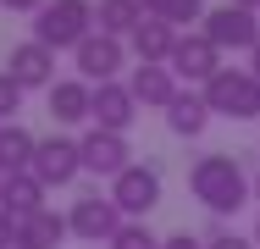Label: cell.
Listing matches in <instances>:
<instances>
[{
    "instance_id": "1",
    "label": "cell",
    "mask_w": 260,
    "mask_h": 249,
    "mask_svg": "<svg viewBox=\"0 0 260 249\" xmlns=\"http://www.w3.org/2000/svg\"><path fill=\"white\" fill-rule=\"evenodd\" d=\"M188 189H194V199L205 205L210 216H238V210L255 199V177H244L238 155L210 149V155H200V161L188 166Z\"/></svg>"
},
{
    "instance_id": "2",
    "label": "cell",
    "mask_w": 260,
    "mask_h": 249,
    "mask_svg": "<svg viewBox=\"0 0 260 249\" xmlns=\"http://www.w3.org/2000/svg\"><path fill=\"white\" fill-rule=\"evenodd\" d=\"M94 34V0H45L34 17V39L45 50H78Z\"/></svg>"
},
{
    "instance_id": "3",
    "label": "cell",
    "mask_w": 260,
    "mask_h": 249,
    "mask_svg": "<svg viewBox=\"0 0 260 249\" xmlns=\"http://www.w3.org/2000/svg\"><path fill=\"white\" fill-rule=\"evenodd\" d=\"M200 95H205L210 116H227V122H255L260 116V78L249 67H221Z\"/></svg>"
},
{
    "instance_id": "4",
    "label": "cell",
    "mask_w": 260,
    "mask_h": 249,
    "mask_svg": "<svg viewBox=\"0 0 260 249\" xmlns=\"http://www.w3.org/2000/svg\"><path fill=\"white\" fill-rule=\"evenodd\" d=\"M122 210H116V199L111 194H83V199H72V210H67V227H72V238H83V244H111L116 233H122Z\"/></svg>"
},
{
    "instance_id": "5",
    "label": "cell",
    "mask_w": 260,
    "mask_h": 249,
    "mask_svg": "<svg viewBox=\"0 0 260 249\" xmlns=\"http://www.w3.org/2000/svg\"><path fill=\"white\" fill-rule=\"evenodd\" d=\"M111 199H116V210H122L127 222H144L160 205V172L144 166V161H133L122 177H111Z\"/></svg>"
},
{
    "instance_id": "6",
    "label": "cell",
    "mask_w": 260,
    "mask_h": 249,
    "mask_svg": "<svg viewBox=\"0 0 260 249\" xmlns=\"http://www.w3.org/2000/svg\"><path fill=\"white\" fill-rule=\"evenodd\" d=\"M200 34H205L216 50H255V45H260L255 11H244V6H233V0H227V6H210Z\"/></svg>"
},
{
    "instance_id": "7",
    "label": "cell",
    "mask_w": 260,
    "mask_h": 249,
    "mask_svg": "<svg viewBox=\"0 0 260 249\" xmlns=\"http://www.w3.org/2000/svg\"><path fill=\"white\" fill-rule=\"evenodd\" d=\"M72 61H78V78H83V83H116V72L127 67V45L94 28L83 45L72 50Z\"/></svg>"
},
{
    "instance_id": "8",
    "label": "cell",
    "mask_w": 260,
    "mask_h": 249,
    "mask_svg": "<svg viewBox=\"0 0 260 249\" xmlns=\"http://www.w3.org/2000/svg\"><path fill=\"white\" fill-rule=\"evenodd\" d=\"M166 67H172V78H177V83H188V89L200 83V89H205L210 78L221 72V50L210 45L205 34H183V39H177V50H172V61H166Z\"/></svg>"
},
{
    "instance_id": "9",
    "label": "cell",
    "mask_w": 260,
    "mask_h": 249,
    "mask_svg": "<svg viewBox=\"0 0 260 249\" xmlns=\"http://www.w3.org/2000/svg\"><path fill=\"white\" fill-rule=\"evenodd\" d=\"M83 172V149L78 139H67V133H50V139H39L34 149V177L45 183V189H61V183H72Z\"/></svg>"
},
{
    "instance_id": "10",
    "label": "cell",
    "mask_w": 260,
    "mask_h": 249,
    "mask_svg": "<svg viewBox=\"0 0 260 249\" xmlns=\"http://www.w3.org/2000/svg\"><path fill=\"white\" fill-rule=\"evenodd\" d=\"M6 78L28 95V89H55V50H45L39 39H22V45H11L6 55Z\"/></svg>"
},
{
    "instance_id": "11",
    "label": "cell",
    "mask_w": 260,
    "mask_h": 249,
    "mask_svg": "<svg viewBox=\"0 0 260 249\" xmlns=\"http://www.w3.org/2000/svg\"><path fill=\"white\" fill-rule=\"evenodd\" d=\"M78 149H83V172H94V177H122V172L133 166L127 139H122V133H105V128H89V133L78 139Z\"/></svg>"
},
{
    "instance_id": "12",
    "label": "cell",
    "mask_w": 260,
    "mask_h": 249,
    "mask_svg": "<svg viewBox=\"0 0 260 249\" xmlns=\"http://www.w3.org/2000/svg\"><path fill=\"white\" fill-rule=\"evenodd\" d=\"M50 122H55V128L94 122V83H83V78H55V89H50Z\"/></svg>"
},
{
    "instance_id": "13",
    "label": "cell",
    "mask_w": 260,
    "mask_h": 249,
    "mask_svg": "<svg viewBox=\"0 0 260 249\" xmlns=\"http://www.w3.org/2000/svg\"><path fill=\"white\" fill-rule=\"evenodd\" d=\"M133 116H139V100H133V89H127L122 78H116V83H94V128L127 139Z\"/></svg>"
},
{
    "instance_id": "14",
    "label": "cell",
    "mask_w": 260,
    "mask_h": 249,
    "mask_svg": "<svg viewBox=\"0 0 260 249\" xmlns=\"http://www.w3.org/2000/svg\"><path fill=\"white\" fill-rule=\"evenodd\" d=\"M177 39H183V34H177L172 22L144 17V22L133 28V39H127V45H133V55H139V67H166V61H172V50H177Z\"/></svg>"
},
{
    "instance_id": "15",
    "label": "cell",
    "mask_w": 260,
    "mask_h": 249,
    "mask_svg": "<svg viewBox=\"0 0 260 249\" xmlns=\"http://www.w3.org/2000/svg\"><path fill=\"white\" fill-rule=\"evenodd\" d=\"M67 233H72L67 216L45 205V210H34V216L17 222V249H61V244H67Z\"/></svg>"
},
{
    "instance_id": "16",
    "label": "cell",
    "mask_w": 260,
    "mask_h": 249,
    "mask_svg": "<svg viewBox=\"0 0 260 249\" xmlns=\"http://www.w3.org/2000/svg\"><path fill=\"white\" fill-rule=\"evenodd\" d=\"M166 128L177 133V139H200L210 128V105H205V95L200 89H177V100L166 105Z\"/></svg>"
},
{
    "instance_id": "17",
    "label": "cell",
    "mask_w": 260,
    "mask_h": 249,
    "mask_svg": "<svg viewBox=\"0 0 260 249\" xmlns=\"http://www.w3.org/2000/svg\"><path fill=\"white\" fill-rule=\"evenodd\" d=\"M127 89H133V100L139 105H155V111H166L172 100H177V78H172V67H133V78H127Z\"/></svg>"
},
{
    "instance_id": "18",
    "label": "cell",
    "mask_w": 260,
    "mask_h": 249,
    "mask_svg": "<svg viewBox=\"0 0 260 249\" xmlns=\"http://www.w3.org/2000/svg\"><path fill=\"white\" fill-rule=\"evenodd\" d=\"M34 149H39V139L22 122H0V177L34 172Z\"/></svg>"
},
{
    "instance_id": "19",
    "label": "cell",
    "mask_w": 260,
    "mask_h": 249,
    "mask_svg": "<svg viewBox=\"0 0 260 249\" xmlns=\"http://www.w3.org/2000/svg\"><path fill=\"white\" fill-rule=\"evenodd\" d=\"M144 17H150L144 0H100V6H94V28L111 34V39H133V28H139Z\"/></svg>"
},
{
    "instance_id": "20",
    "label": "cell",
    "mask_w": 260,
    "mask_h": 249,
    "mask_svg": "<svg viewBox=\"0 0 260 249\" xmlns=\"http://www.w3.org/2000/svg\"><path fill=\"white\" fill-rule=\"evenodd\" d=\"M0 210L6 216H34V210H45V183L34 177V172H17V177H6V189H0Z\"/></svg>"
},
{
    "instance_id": "21",
    "label": "cell",
    "mask_w": 260,
    "mask_h": 249,
    "mask_svg": "<svg viewBox=\"0 0 260 249\" xmlns=\"http://www.w3.org/2000/svg\"><path fill=\"white\" fill-rule=\"evenodd\" d=\"M144 11H150V17H160V22H172V28H177V34H183V28H188V22H205V0H144Z\"/></svg>"
},
{
    "instance_id": "22",
    "label": "cell",
    "mask_w": 260,
    "mask_h": 249,
    "mask_svg": "<svg viewBox=\"0 0 260 249\" xmlns=\"http://www.w3.org/2000/svg\"><path fill=\"white\" fill-rule=\"evenodd\" d=\"M105 249H160V238L144 227V222H122V233H116Z\"/></svg>"
},
{
    "instance_id": "23",
    "label": "cell",
    "mask_w": 260,
    "mask_h": 249,
    "mask_svg": "<svg viewBox=\"0 0 260 249\" xmlns=\"http://www.w3.org/2000/svg\"><path fill=\"white\" fill-rule=\"evenodd\" d=\"M17 111H22V89L0 72V122H17Z\"/></svg>"
},
{
    "instance_id": "24",
    "label": "cell",
    "mask_w": 260,
    "mask_h": 249,
    "mask_svg": "<svg viewBox=\"0 0 260 249\" xmlns=\"http://www.w3.org/2000/svg\"><path fill=\"white\" fill-rule=\"evenodd\" d=\"M205 249H255V238H238V233H227V227H210Z\"/></svg>"
},
{
    "instance_id": "25",
    "label": "cell",
    "mask_w": 260,
    "mask_h": 249,
    "mask_svg": "<svg viewBox=\"0 0 260 249\" xmlns=\"http://www.w3.org/2000/svg\"><path fill=\"white\" fill-rule=\"evenodd\" d=\"M160 249H205V238H194V233H172V238H160Z\"/></svg>"
},
{
    "instance_id": "26",
    "label": "cell",
    "mask_w": 260,
    "mask_h": 249,
    "mask_svg": "<svg viewBox=\"0 0 260 249\" xmlns=\"http://www.w3.org/2000/svg\"><path fill=\"white\" fill-rule=\"evenodd\" d=\"M0 249H17V216L0 210Z\"/></svg>"
},
{
    "instance_id": "27",
    "label": "cell",
    "mask_w": 260,
    "mask_h": 249,
    "mask_svg": "<svg viewBox=\"0 0 260 249\" xmlns=\"http://www.w3.org/2000/svg\"><path fill=\"white\" fill-rule=\"evenodd\" d=\"M0 6H6V11H34V17L45 11V0H0Z\"/></svg>"
},
{
    "instance_id": "28",
    "label": "cell",
    "mask_w": 260,
    "mask_h": 249,
    "mask_svg": "<svg viewBox=\"0 0 260 249\" xmlns=\"http://www.w3.org/2000/svg\"><path fill=\"white\" fill-rule=\"evenodd\" d=\"M249 72H255V78H260V45L249 50Z\"/></svg>"
},
{
    "instance_id": "29",
    "label": "cell",
    "mask_w": 260,
    "mask_h": 249,
    "mask_svg": "<svg viewBox=\"0 0 260 249\" xmlns=\"http://www.w3.org/2000/svg\"><path fill=\"white\" fill-rule=\"evenodd\" d=\"M233 6H244V11H260V0H233Z\"/></svg>"
},
{
    "instance_id": "30",
    "label": "cell",
    "mask_w": 260,
    "mask_h": 249,
    "mask_svg": "<svg viewBox=\"0 0 260 249\" xmlns=\"http://www.w3.org/2000/svg\"><path fill=\"white\" fill-rule=\"evenodd\" d=\"M249 238H255V249H260V222H255V233H249Z\"/></svg>"
},
{
    "instance_id": "31",
    "label": "cell",
    "mask_w": 260,
    "mask_h": 249,
    "mask_svg": "<svg viewBox=\"0 0 260 249\" xmlns=\"http://www.w3.org/2000/svg\"><path fill=\"white\" fill-rule=\"evenodd\" d=\"M255 199H260V177H255Z\"/></svg>"
},
{
    "instance_id": "32",
    "label": "cell",
    "mask_w": 260,
    "mask_h": 249,
    "mask_svg": "<svg viewBox=\"0 0 260 249\" xmlns=\"http://www.w3.org/2000/svg\"><path fill=\"white\" fill-rule=\"evenodd\" d=\"M0 189H6V177H0Z\"/></svg>"
}]
</instances>
